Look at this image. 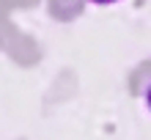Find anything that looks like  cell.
<instances>
[{"instance_id":"6da1fadb","label":"cell","mask_w":151,"mask_h":140,"mask_svg":"<svg viewBox=\"0 0 151 140\" xmlns=\"http://www.w3.org/2000/svg\"><path fill=\"white\" fill-rule=\"evenodd\" d=\"M91 3H99V6H110V3H118V0H91Z\"/></svg>"},{"instance_id":"7a4b0ae2","label":"cell","mask_w":151,"mask_h":140,"mask_svg":"<svg viewBox=\"0 0 151 140\" xmlns=\"http://www.w3.org/2000/svg\"><path fill=\"white\" fill-rule=\"evenodd\" d=\"M146 104H148V110H151V85H148V91H146Z\"/></svg>"}]
</instances>
